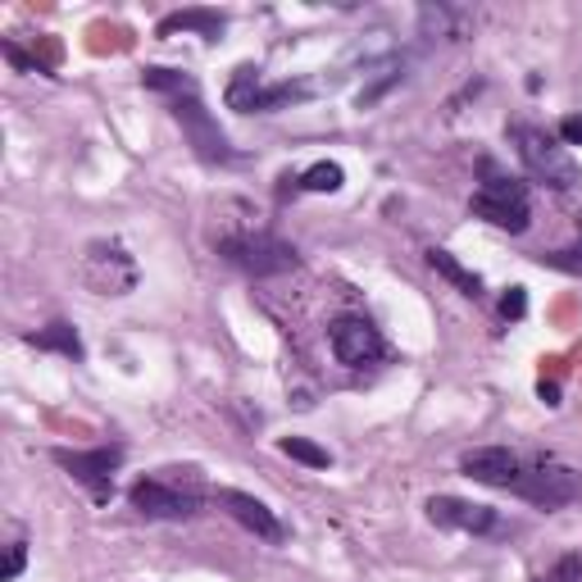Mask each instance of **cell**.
Returning a JSON list of instances; mask_svg holds the SVG:
<instances>
[{
    "mask_svg": "<svg viewBox=\"0 0 582 582\" xmlns=\"http://www.w3.org/2000/svg\"><path fill=\"white\" fill-rule=\"evenodd\" d=\"M487 182L473 192V214L487 219L492 228L505 232H524L533 224V201H528V182H518L510 173H497L492 164H482Z\"/></svg>",
    "mask_w": 582,
    "mask_h": 582,
    "instance_id": "cell-1",
    "label": "cell"
},
{
    "mask_svg": "<svg viewBox=\"0 0 582 582\" xmlns=\"http://www.w3.org/2000/svg\"><path fill=\"white\" fill-rule=\"evenodd\" d=\"M510 141L518 146V160H524L528 178L541 182V187L569 192L573 182H578V164L569 160V150H564L556 137H550V133H541V128H533V124H514V128H510Z\"/></svg>",
    "mask_w": 582,
    "mask_h": 582,
    "instance_id": "cell-2",
    "label": "cell"
},
{
    "mask_svg": "<svg viewBox=\"0 0 582 582\" xmlns=\"http://www.w3.org/2000/svg\"><path fill=\"white\" fill-rule=\"evenodd\" d=\"M219 255L232 269L251 273V278H278V273H292L296 269V251L287 247L283 237H273V232H237V237H224L219 241Z\"/></svg>",
    "mask_w": 582,
    "mask_h": 582,
    "instance_id": "cell-3",
    "label": "cell"
},
{
    "mask_svg": "<svg viewBox=\"0 0 582 582\" xmlns=\"http://www.w3.org/2000/svg\"><path fill=\"white\" fill-rule=\"evenodd\" d=\"M510 492L541 510H560L582 497V473L569 465H556V459H524V473H518Z\"/></svg>",
    "mask_w": 582,
    "mask_h": 582,
    "instance_id": "cell-4",
    "label": "cell"
},
{
    "mask_svg": "<svg viewBox=\"0 0 582 582\" xmlns=\"http://www.w3.org/2000/svg\"><path fill=\"white\" fill-rule=\"evenodd\" d=\"M296 101H310V87L305 82H264L260 69L241 65L228 82V105L241 114H269V110H283Z\"/></svg>",
    "mask_w": 582,
    "mask_h": 582,
    "instance_id": "cell-5",
    "label": "cell"
},
{
    "mask_svg": "<svg viewBox=\"0 0 582 582\" xmlns=\"http://www.w3.org/2000/svg\"><path fill=\"white\" fill-rule=\"evenodd\" d=\"M82 283L101 296H128L137 287V264L114 241H91L82 255Z\"/></svg>",
    "mask_w": 582,
    "mask_h": 582,
    "instance_id": "cell-6",
    "label": "cell"
},
{
    "mask_svg": "<svg viewBox=\"0 0 582 582\" xmlns=\"http://www.w3.org/2000/svg\"><path fill=\"white\" fill-rule=\"evenodd\" d=\"M173 118H178V128L182 137L192 141V150L205 160V164H228L237 160V150L228 146V133L214 124V114L201 105V96H187V101H173Z\"/></svg>",
    "mask_w": 582,
    "mask_h": 582,
    "instance_id": "cell-7",
    "label": "cell"
},
{
    "mask_svg": "<svg viewBox=\"0 0 582 582\" xmlns=\"http://www.w3.org/2000/svg\"><path fill=\"white\" fill-rule=\"evenodd\" d=\"M328 346H332L336 360L346 364V369H369V364H378L387 355L383 332L364 315H342V319H336L328 328Z\"/></svg>",
    "mask_w": 582,
    "mask_h": 582,
    "instance_id": "cell-8",
    "label": "cell"
},
{
    "mask_svg": "<svg viewBox=\"0 0 582 582\" xmlns=\"http://www.w3.org/2000/svg\"><path fill=\"white\" fill-rule=\"evenodd\" d=\"M55 465L65 469L73 482L91 487L96 497H110V482L124 465V446H96V450H69V446H55Z\"/></svg>",
    "mask_w": 582,
    "mask_h": 582,
    "instance_id": "cell-9",
    "label": "cell"
},
{
    "mask_svg": "<svg viewBox=\"0 0 582 582\" xmlns=\"http://www.w3.org/2000/svg\"><path fill=\"white\" fill-rule=\"evenodd\" d=\"M128 501L137 514L146 518H192L201 510V497L187 492V487H173L164 478H141L128 487Z\"/></svg>",
    "mask_w": 582,
    "mask_h": 582,
    "instance_id": "cell-10",
    "label": "cell"
},
{
    "mask_svg": "<svg viewBox=\"0 0 582 582\" xmlns=\"http://www.w3.org/2000/svg\"><path fill=\"white\" fill-rule=\"evenodd\" d=\"M459 469L482 487H505L510 492L518 482V473H524V455H514L510 446H473V450L459 455Z\"/></svg>",
    "mask_w": 582,
    "mask_h": 582,
    "instance_id": "cell-11",
    "label": "cell"
},
{
    "mask_svg": "<svg viewBox=\"0 0 582 582\" xmlns=\"http://www.w3.org/2000/svg\"><path fill=\"white\" fill-rule=\"evenodd\" d=\"M427 518L437 528H450V533H492L497 528V510L492 505H473V501H459V497H433L427 501Z\"/></svg>",
    "mask_w": 582,
    "mask_h": 582,
    "instance_id": "cell-12",
    "label": "cell"
},
{
    "mask_svg": "<svg viewBox=\"0 0 582 582\" xmlns=\"http://www.w3.org/2000/svg\"><path fill=\"white\" fill-rule=\"evenodd\" d=\"M214 501H219L232 518H237V524L241 528H247V533H255L260 541H283L287 537V528H283V518L278 514H273L260 497H251V492H232V487H224V492L219 497H214Z\"/></svg>",
    "mask_w": 582,
    "mask_h": 582,
    "instance_id": "cell-13",
    "label": "cell"
},
{
    "mask_svg": "<svg viewBox=\"0 0 582 582\" xmlns=\"http://www.w3.org/2000/svg\"><path fill=\"white\" fill-rule=\"evenodd\" d=\"M27 346H37V351H55V355H65V360H82V355H87L78 328H73V323H65V319L46 323L42 332H27Z\"/></svg>",
    "mask_w": 582,
    "mask_h": 582,
    "instance_id": "cell-14",
    "label": "cell"
},
{
    "mask_svg": "<svg viewBox=\"0 0 582 582\" xmlns=\"http://www.w3.org/2000/svg\"><path fill=\"white\" fill-rule=\"evenodd\" d=\"M173 33H201L205 42H219L224 14H214V10H182V14H169V19L160 23V37H173Z\"/></svg>",
    "mask_w": 582,
    "mask_h": 582,
    "instance_id": "cell-15",
    "label": "cell"
},
{
    "mask_svg": "<svg viewBox=\"0 0 582 582\" xmlns=\"http://www.w3.org/2000/svg\"><path fill=\"white\" fill-rule=\"evenodd\" d=\"M427 264H433V269L442 273V278H446V283H450L459 296H473V300L482 296V278H478L473 269H465V264H459L450 251H437V247H433V251H427Z\"/></svg>",
    "mask_w": 582,
    "mask_h": 582,
    "instance_id": "cell-16",
    "label": "cell"
},
{
    "mask_svg": "<svg viewBox=\"0 0 582 582\" xmlns=\"http://www.w3.org/2000/svg\"><path fill=\"white\" fill-rule=\"evenodd\" d=\"M141 82H146V91H160V96H169V105L173 101H187V96H201L196 78L182 73V69H146Z\"/></svg>",
    "mask_w": 582,
    "mask_h": 582,
    "instance_id": "cell-17",
    "label": "cell"
},
{
    "mask_svg": "<svg viewBox=\"0 0 582 582\" xmlns=\"http://www.w3.org/2000/svg\"><path fill=\"white\" fill-rule=\"evenodd\" d=\"M342 182H346V173H342V164H332V160H319V164H310L300 173V192H342Z\"/></svg>",
    "mask_w": 582,
    "mask_h": 582,
    "instance_id": "cell-18",
    "label": "cell"
},
{
    "mask_svg": "<svg viewBox=\"0 0 582 582\" xmlns=\"http://www.w3.org/2000/svg\"><path fill=\"white\" fill-rule=\"evenodd\" d=\"M278 450H283V455H292V459H300L305 469H328V465H332V455H328L323 446H315L310 437H283V442H278Z\"/></svg>",
    "mask_w": 582,
    "mask_h": 582,
    "instance_id": "cell-19",
    "label": "cell"
},
{
    "mask_svg": "<svg viewBox=\"0 0 582 582\" xmlns=\"http://www.w3.org/2000/svg\"><path fill=\"white\" fill-rule=\"evenodd\" d=\"M419 19H423V33H427V37H433V33H437V37H459L455 23H465V14H455V10H446V5H437V10L427 5Z\"/></svg>",
    "mask_w": 582,
    "mask_h": 582,
    "instance_id": "cell-20",
    "label": "cell"
},
{
    "mask_svg": "<svg viewBox=\"0 0 582 582\" xmlns=\"http://www.w3.org/2000/svg\"><path fill=\"white\" fill-rule=\"evenodd\" d=\"M541 264H550V269H560V273H573V278H582V241H573V247H560V251L541 255Z\"/></svg>",
    "mask_w": 582,
    "mask_h": 582,
    "instance_id": "cell-21",
    "label": "cell"
},
{
    "mask_svg": "<svg viewBox=\"0 0 582 582\" xmlns=\"http://www.w3.org/2000/svg\"><path fill=\"white\" fill-rule=\"evenodd\" d=\"M23 564H27V541L19 537V541H10V550H5V569H0V582H14V578L23 573Z\"/></svg>",
    "mask_w": 582,
    "mask_h": 582,
    "instance_id": "cell-22",
    "label": "cell"
},
{
    "mask_svg": "<svg viewBox=\"0 0 582 582\" xmlns=\"http://www.w3.org/2000/svg\"><path fill=\"white\" fill-rule=\"evenodd\" d=\"M501 315H505V319H524V315H528V292H524V287H505Z\"/></svg>",
    "mask_w": 582,
    "mask_h": 582,
    "instance_id": "cell-23",
    "label": "cell"
},
{
    "mask_svg": "<svg viewBox=\"0 0 582 582\" xmlns=\"http://www.w3.org/2000/svg\"><path fill=\"white\" fill-rule=\"evenodd\" d=\"M0 55H5V59H10V65H14L19 73H46V69L37 65V59H33V55H23V50H19L14 42H0Z\"/></svg>",
    "mask_w": 582,
    "mask_h": 582,
    "instance_id": "cell-24",
    "label": "cell"
},
{
    "mask_svg": "<svg viewBox=\"0 0 582 582\" xmlns=\"http://www.w3.org/2000/svg\"><path fill=\"white\" fill-rule=\"evenodd\" d=\"M550 582H582V556H564L550 569Z\"/></svg>",
    "mask_w": 582,
    "mask_h": 582,
    "instance_id": "cell-25",
    "label": "cell"
},
{
    "mask_svg": "<svg viewBox=\"0 0 582 582\" xmlns=\"http://www.w3.org/2000/svg\"><path fill=\"white\" fill-rule=\"evenodd\" d=\"M560 141L564 146H582V114H569L560 124Z\"/></svg>",
    "mask_w": 582,
    "mask_h": 582,
    "instance_id": "cell-26",
    "label": "cell"
},
{
    "mask_svg": "<svg viewBox=\"0 0 582 582\" xmlns=\"http://www.w3.org/2000/svg\"><path fill=\"white\" fill-rule=\"evenodd\" d=\"M537 396H541L546 406H560V383H546V378H541V383H537Z\"/></svg>",
    "mask_w": 582,
    "mask_h": 582,
    "instance_id": "cell-27",
    "label": "cell"
}]
</instances>
